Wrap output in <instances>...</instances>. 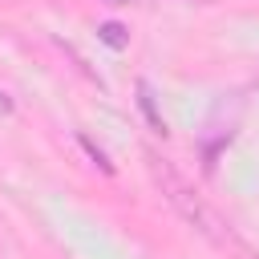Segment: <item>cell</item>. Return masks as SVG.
Masks as SVG:
<instances>
[{"instance_id": "1", "label": "cell", "mask_w": 259, "mask_h": 259, "mask_svg": "<svg viewBox=\"0 0 259 259\" xmlns=\"http://www.w3.org/2000/svg\"><path fill=\"white\" fill-rule=\"evenodd\" d=\"M138 93H142V109H146V117H150V125H154V134H166V125H162V117H158V109H154V97H150V85H138Z\"/></svg>"}, {"instance_id": "2", "label": "cell", "mask_w": 259, "mask_h": 259, "mask_svg": "<svg viewBox=\"0 0 259 259\" xmlns=\"http://www.w3.org/2000/svg\"><path fill=\"white\" fill-rule=\"evenodd\" d=\"M101 40L113 45V49H121V45H125V28H121V24H101Z\"/></svg>"}, {"instance_id": "3", "label": "cell", "mask_w": 259, "mask_h": 259, "mask_svg": "<svg viewBox=\"0 0 259 259\" xmlns=\"http://www.w3.org/2000/svg\"><path fill=\"white\" fill-rule=\"evenodd\" d=\"M113 4H130V0H113Z\"/></svg>"}, {"instance_id": "4", "label": "cell", "mask_w": 259, "mask_h": 259, "mask_svg": "<svg viewBox=\"0 0 259 259\" xmlns=\"http://www.w3.org/2000/svg\"><path fill=\"white\" fill-rule=\"evenodd\" d=\"M255 85H259V77H255Z\"/></svg>"}]
</instances>
